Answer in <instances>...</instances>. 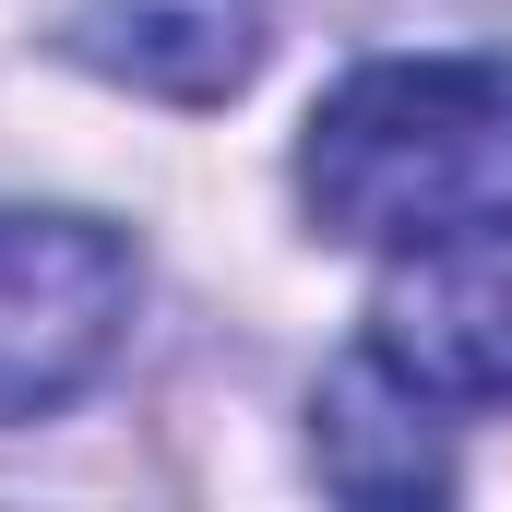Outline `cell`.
Segmentation results:
<instances>
[{
	"label": "cell",
	"instance_id": "1",
	"mask_svg": "<svg viewBox=\"0 0 512 512\" xmlns=\"http://www.w3.org/2000/svg\"><path fill=\"white\" fill-rule=\"evenodd\" d=\"M298 203L346 251L512 227V60H370L298 131Z\"/></svg>",
	"mask_w": 512,
	"mask_h": 512
},
{
	"label": "cell",
	"instance_id": "2",
	"mask_svg": "<svg viewBox=\"0 0 512 512\" xmlns=\"http://www.w3.org/2000/svg\"><path fill=\"white\" fill-rule=\"evenodd\" d=\"M131 239L96 215L0 203V429L48 417L120 358L131 334Z\"/></svg>",
	"mask_w": 512,
	"mask_h": 512
},
{
	"label": "cell",
	"instance_id": "3",
	"mask_svg": "<svg viewBox=\"0 0 512 512\" xmlns=\"http://www.w3.org/2000/svg\"><path fill=\"white\" fill-rule=\"evenodd\" d=\"M370 370L417 405H512V227L429 239L370 298Z\"/></svg>",
	"mask_w": 512,
	"mask_h": 512
},
{
	"label": "cell",
	"instance_id": "4",
	"mask_svg": "<svg viewBox=\"0 0 512 512\" xmlns=\"http://www.w3.org/2000/svg\"><path fill=\"white\" fill-rule=\"evenodd\" d=\"M60 48L84 72H108L131 96H167V108H215L239 96L274 48V12L262 0H72Z\"/></svg>",
	"mask_w": 512,
	"mask_h": 512
},
{
	"label": "cell",
	"instance_id": "5",
	"mask_svg": "<svg viewBox=\"0 0 512 512\" xmlns=\"http://www.w3.org/2000/svg\"><path fill=\"white\" fill-rule=\"evenodd\" d=\"M310 453L346 501H417V489H453V453L429 441V405L405 382H382L370 358L310 405Z\"/></svg>",
	"mask_w": 512,
	"mask_h": 512
}]
</instances>
